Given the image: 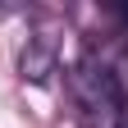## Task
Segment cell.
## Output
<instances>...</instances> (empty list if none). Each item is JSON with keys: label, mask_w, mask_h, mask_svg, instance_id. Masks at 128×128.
Masks as SVG:
<instances>
[{"label": "cell", "mask_w": 128, "mask_h": 128, "mask_svg": "<svg viewBox=\"0 0 128 128\" xmlns=\"http://www.w3.org/2000/svg\"><path fill=\"white\" fill-rule=\"evenodd\" d=\"M105 64H110V82H114V119L119 128H128V46H110Z\"/></svg>", "instance_id": "obj_1"}, {"label": "cell", "mask_w": 128, "mask_h": 128, "mask_svg": "<svg viewBox=\"0 0 128 128\" xmlns=\"http://www.w3.org/2000/svg\"><path fill=\"white\" fill-rule=\"evenodd\" d=\"M50 69H55V46H50V41H32L28 50H23V78L41 82Z\"/></svg>", "instance_id": "obj_2"}]
</instances>
